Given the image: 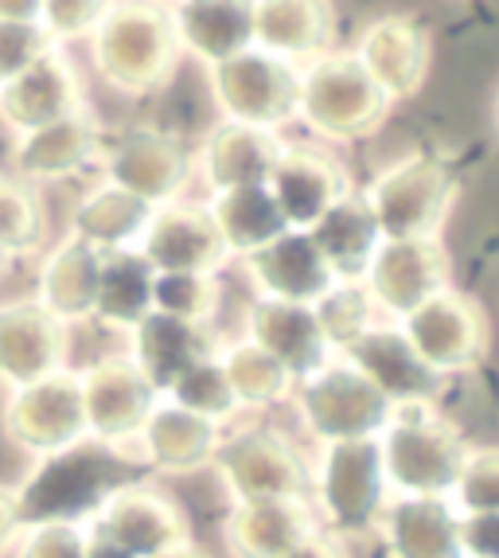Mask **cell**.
<instances>
[{
  "label": "cell",
  "mask_w": 499,
  "mask_h": 558,
  "mask_svg": "<svg viewBox=\"0 0 499 558\" xmlns=\"http://www.w3.org/2000/svg\"><path fill=\"white\" fill-rule=\"evenodd\" d=\"M172 9L157 0H113L102 24L90 32V63L121 98H145L168 86L180 63Z\"/></svg>",
  "instance_id": "cell-1"
},
{
  "label": "cell",
  "mask_w": 499,
  "mask_h": 558,
  "mask_svg": "<svg viewBox=\"0 0 499 558\" xmlns=\"http://www.w3.org/2000/svg\"><path fill=\"white\" fill-rule=\"evenodd\" d=\"M390 113V98L363 71L355 51H324L308 59L296 78V113L305 130L332 145L367 141L382 130Z\"/></svg>",
  "instance_id": "cell-2"
},
{
  "label": "cell",
  "mask_w": 499,
  "mask_h": 558,
  "mask_svg": "<svg viewBox=\"0 0 499 558\" xmlns=\"http://www.w3.org/2000/svg\"><path fill=\"white\" fill-rule=\"evenodd\" d=\"M382 473L394 496H449L468 441L437 407H398L379 438Z\"/></svg>",
  "instance_id": "cell-3"
},
{
  "label": "cell",
  "mask_w": 499,
  "mask_h": 558,
  "mask_svg": "<svg viewBox=\"0 0 499 558\" xmlns=\"http://www.w3.org/2000/svg\"><path fill=\"white\" fill-rule=\"evenodd\" d=\"M360 196L379 227V239H441L461 184L437 157L414 153L382 168Z\"/></svg>",
  "instance_id": "cell-4"
},
{
  "label": "cell",
  "mask_w": 499,
  "mask_h": 558,
  "mask_svg": "<svg viewBox=\"0 0 499 558\" xmlns=\"http://www.w3.org/2000/svg\"><path fill=\"white\" fill-rule=\"evenodd\" d=\"M308 488L320 523H328L336 535H370L390 500L379 441L363 438L320 446Z\"/></svg>",
  "instance_id": "cell-5"
},
{
  "label": "cell",
  "mask_w": 499,
  "mask_h": 558,
  "mask_svg": "<svg viewBox=\"0 0 499 558\" xmlns=\"http://www.w3.org/2000/svg\"><path fill=\"white\" fill-rule=\"evenodd\" d=\"M94 543L121 558H157L192 543V520L177 500L153 484H121L94 504L83 523Z\"/></svg>",
  "instance_id": "cell-6"
},
{
  "label": "cell",
  "mask_w": 499,
  "mask_h": 558,
  "mask_svg": "<svg viewBox=\"0 0 499 558\" xmlns=\"http://www.w3.org/2000/svg\"><path fill=\"white\" fill-rule=\"evenodd\" d=\"M4 434L32 461H59L90 441L83 418V395H78V372L47 375L9 395L4 402Z\"/></svg>",
  "instance_id": "cell-7"
},
{
  "label": "cell",
  "mask_w": 499,
  "mask_h": 558,
  "mask_svg": "<svg viewBox=\"0 0 499 558\" xmlns=\"http://www.w3.org/2000/svg\"><path fill=\"white\" fill-rule=\"evenodd\" d=\"M402 336L434 375H472L488 360L491 320L484 305L461 289H445L402 317Z\"/></svg>",
  "instance_id": "cell-8"
},
{
  "label": "cell",
  "mask_w": 499,
  "mask_h": 558,
  "mask_svg": "<svg viewBox=\"0 0 499 558\" xmlns=\"http://www.w3.org/2000/svg\"><path fill=\"white\" fill-rule=\"evenodd\" d=\"M296 63L246 47L239 56L207 66L211 98L219 118L231 125H254V130H278L296 113Z\"/></svg>",
  "instance_id": "cell-9"
},
{
  "label": "cell",
  "mask_w": 499,
  "mask_h": 558,
  "mask_svg": "<svg viewBox=\"0 0 499 558\" xmlns=\"http://www.w3.org/2000/svg\"><path fill=\"white\" fill-rule=\"evenodd\" d=\"M296 414L320 446L379 438L394 407L382 399L352 363L336 355L313 379L296 383Z\"/></svg>",
  "instance_id": "cell-10"
},
{
  "label": "cell",
  "mask_w": 499,
  "mask_h": 558,
  "mask_svg": "<svg viewBox=\"0 0 499 558\" xmlns=\"http://www.w3.org/2000/svg\"><path fill=\"white\" fill-rule=\"evenodd\" d=\"M211 469L219 473L231 504H266L308 493V465L278 429H239L215 449Z\"/></svg>",
  "instance_id": "cell-11"
},
{
  "label": "cell",
  "mask_w": 499,
  "mask_h": 558,
  "mask_svg": "<svg viewBox=\"0 0 499 558\" xmlns=\"http://www.w3.org/2000/svg\"><path fill=\"white\" fill-rule=\"evenodd\" d=\"M360 286L379 313L402 320L453 286V262L441 239H382Z\"/></svg>",
  "instance_id": "cell-12"
},
{
  "label": "cell",
  "mask_w": 499,
  "mask_h": 558,
  "mask_svg": "<svg viewBox=\"0 0 499 558\" xmlns=\"http://www.w3.org/2000/svg\"><path fill=\"white\" fill-rule=\"evenodd\" d=\"M78 395H83V418L90 441L102 446H125L137 438L141 422L157 407V395L137 372L130 355H106L78 372Z\"/></svg>",
  "instance_id": "cell-13"
},
{
  "label": "cell",
  "mask_w": 499,
  "mask_h": 558,
  "mask_svg": "<svg viewBox=\"0 0 499 558\" xmlns=\"http://www.w3.org/2000/svg\"><path fill=\"white\" fill-rule=\"evenodd\" d=\"M340 360H348L363 379L390 402V407H437L445 379L434 375L417 352L406 344L402 328L375 325L363 328L352 344L340 348Z\"/></svg>",
  "instance_id": "cell-14"
},
{
  "label": "cell",
  "mask_w": 499,
  "mask_h": 558,
  "mask_svg": "<svg viewBox=\"0 0 499 558\" xmlns=\"http://www.w3.org/2000/svg\"><path fill=\"white\" fill-rule=\"evenodd\" d=\"M352 51L390 102H410L426 90L429 66H434V36L422 20L402 12L379 16L375 24H367Z\"/></svg>",
  "instance_id": "cell-15"
},
{
  "label": "cell",
  "mask_w": 499,
  "mask_h": 558,
  "mask_svg": "<svg viewBox=\"0 0 499 558\" xmlns=\"http://www.w3.org/2000/svg\"><path fill=\"white\" fill-rule=\"evenodd\" d=\"M83 110V78L56 44L47 47L32 66H24L12 83L0 86V125L12 130L16 137L66 121Z\"/></svg>",
  "instance_id": "cell-16"
},
{
  "label": "cell",
  "mask_w": 499,
  "mask_h": 558,
  "mask_svg": "<svg viewBox=\"0 0 499 558\" xmlns=\"http://www.w3.org/2000/svg\"><path fill=\"white\" fill-rule=\"evenodd\" d=\"M137 254L157 274H219L231 258L207 207L180 204V199L153 211Z\"/></svg>",
  "instance_id": "cell-17"
},
{
  "label": "cell",
  "mask_w": 499,
  "mask_h": 558,
  "mask_svg": "<svg viewBox=\"0 0 499 558\" xmlns=\"http://www.w3.org/2000/svg\"><path fill=\"white\" fill-rule=\"evenodd\" d=\"M192 177V157L172 133L133 130L113 149H106V184L145 199L148 207H165L184 192Z\"/></svg>",
  "instance_id": "cell-18"
},
{
  "label": "cell",
  "mask_w": 499,
  "mask_h": 558,
  "mask_svg": "<svg viewBox=\"0 0 499 558\" xmlns=\"http://www.w3.org/2000/svg\"><path fill=\"white\" fill-rule=\"evenodd\" d=\"M71 332L36 301H16L0 308V379L12 391L39 383L66 367Z\"/></svg>",
  "instance_id": "cell-19"
},
{
  "label": "cell",
  "mask_w": 499,
  "mask_h": 558,
  "mask_svg": "<svg viewBox=\"0 0 499 558\" xmlns=\"http://www.w3.org/2000/svg\"><path fill=\"white\" fill-rule=\"evenodd\" d=\"M246 340L285 367L296 383L313 379L336 360V348L320 328L313 305H289V301L258 298L246 313Z\"/></svg>",
  "instance_id": "cell-20"
},
{
  "label": "cell",
  "mask_w": 499,
  "mask_h": 558,
  "mask_svg": "<svg viewBox=\"0 0 499 558\" xmlns=\"http://www.w3.org/2000/svg\"><path fill=\"white\" fill-rule=\"evenodd\" d=\"M246 281L266 301H289V305H320L340 281L332 278L328 262L313 246L308 231H285L261 251L242 258Z\"/></svg>",
  "instance_id": "cell-21"
},
{
  "label": "cell",
  "mask_w": 499,
  "mask_h": 558,
  "mask_svg": "<svg viewBox=\"0 0 499 558\" xmlns=\"http://www.w3.org/2000/svg\"><path fill=\"white\" fill-rule=\"evenodd\" d=\"M266 187L289 231H308L336 199L352 192V180H348V168L328 153L285 145L278 165L269 168Z\"/></svg>",
  "instance_id": "cell-22"
},
{
  "label": "cell",
  "mask_w": 499,
  "mask_h": 558,
  "mask_svg": "<svg viewBox=\"0 0 499 558\" xmlns=\"http://www.w3.org/2000/svg\"><path fill=\"white\" fill-rule=\"evenodd\" d=\"M308 496H285L266 504H231V515L222 523V547L231 558H285L301 543L320 535Z\"/></svg>",
  "instance_id": "cell-23"
},
{
  "label": "cell",
  "mask_w": 499,
  "mask_h": 558,
  "mask_svg": "<svg viewBox=\"0 0 499 558\" xmlns=\"http://www.w3.org/2000/svg\"><path fill=\"white\" fill-rule=\"evenodd\" d=\"M102 125L83 110L66 121H56V125H44V130L16 137V145L9 149V165L12 177L39 187L78 177L86 165L102 160Z\"/></svg>",
  "instance_id": "cell-24"
},
{
  "label": "cell",
  "mask_w": 499,
  "mask_h": 558,
  "mask_svg": "<svg viewBox=\"0 0 499 558\" xmlns=\"http://www.w3.org/2000/svg\"><path fill=\"white\" fill-rule=\"evenodd\" d=\"M130 336L133 344L125 355L137 363V372L145 375L157 399H165L195 363L219 355V344L204 325H187V320L165 317V313H148Z\"/></svg>",
  "instance_id": "cell-25"
},
{
  "label": "cell",
  "mask_w": 499,
  "mask_h": 558,
  "mask_svg": "<svg viewBox=\"0 0 499 558\" xmlns=\"http://www.w3.org/2000/svg\"><path fill=\"white\" fill-rule=\"evenodd\" d=\"M133 441H137V453L148 469L168 476H187L211 469L215 449L222 441V426L157 399V407L148 410V418L141 422Z\"/></svg>",
  "instance_id": "cell-26"
},
{
  "label": "cell",
  "mask_w": 499,
  "mask_h": 558,
  "mask_svg": "<svg viewBox=\"0 0 499 558\" xmlns=\"http://www.w3.org/2000/svg\"><path fill=\"white\" fill-rule=\"evenodd\" d=\"M457 520L445 496H390L375 531L387 558H464Z\"/></svg>",
  "instance_id": "cell-27"
},
{
  "label": "cell",
  "mask_w": 499,
  "mask_h": 558,
  "mask_svg": "<svg viewBox=\"0 0 499 558\" xmlns=\"http://www.w3.org/2000/svg\"><path fill=\"white\" fill-rule=\"evenodd\" d=\"M285 153V141L278 130H254V125H231L219 121L199 145V172L215 192H234V187L266 184L269 168Z\"/></svg>",
  "instance_id": "cell-28"
},
{
  "label": "cell",
  "mask_w": 499,
  "mask_h": 558,
  "mask_svg": "<svg viewBox=\"0 0 499 558\" xmlns=\"http://www.w3.org/2000/svg\"><path fill=\"white\" fill-rule=\"evenodd\" d=\"M172 24L180 51L215 66L254 47V0H180Z\"/></svg>",
  "instance_id": "cell-29"
},
{
  "label": "cell",
  "mask_w": 499,
  "mask_h": 558,
  "mask_svg": "<svg viewBox=\"0 0 499 558\" xmlns=\"http://www.w3.org/2000/svg\"><path fill=\"white\" fill-rule=\"evenodd\" d=\"M336 12L328 0H254V47L296 63L328 51Z\"/></svg>",
  "instance_id": "cell-30"
},
{
  "label": "cell",
  "mask_w": 499,
  "mask_h": 558,
  "mask_svg": "<svg viewBox=\"0 0 499 558\" xmlns=\"http://www.w3.org/2000/svg\"><path fill=\"white\" fill-rule=\"evenodd\" d=\"M98 278H102V254L66 234L59 246L39 266L36 305L47 308L66 328L78 320H94V301H98Z\"/></svg>",
  "instance_id": "cell-31"
},
{
  "label": "cell",
  "mask_w": 499,
  "mask_h": 558,
  "mask_svg": "<svg viewBox=\"0 0 499 558\" xmlns=\"http://www.w3.org/2000/svg\"><path fill=\"white\" fill-rule=\"evenodd\" d=\"M308 239L320 251V258L328 262V270L340 286L348 281H363L370 258L379 251V227L370 219L367 204H363L360 192H348V196L336 199L328 211L308 227Z\"/></svg>",
  "instance_id": "cell-32"
},
{
  "label": "cell",
  "mask_w": 499,
  "mask_h": 558,
  "mask_svg": "<svg viewBox=\"0 0 499 558\" xmlns=\"http://www.w3.org/2000/svg\"><path fill=\"white\" fill-rule=\"evenodd\" d=\"M157 207H148L145 199L130 196L113 184L90 187L71 215V234L98 254L113 251H137L141 234H145L148 219Z\"/></svg>",
  "instance_id": "cell-33"
},
{
  "label": "cell",
  "mask_w": 499,
  "mask_h": 558,
  "mask_svg": "<svg viewBox=\"0 0 499 558\" xmlns=\"http://www.w3.org/2000/svg\"><path fill=\"white\" fill-rule=\"evenodd\" d=\"M204 207H207V215H211V223H215V231H219L227 254H239V258L261 251V246H269V242L289 231L266 184L215 192L211 204H204Z\"/></svg>",
  "instance_id": "cell-34"
},
{
  "label": "cell",
  "mask_w": 499,
  "mask_h": 558,
  "mask_svg": "<svg viewBox=\"0 0 499 558\" xmlns=\"http://www.w3.org/2000/svg\"><path fill=\"white\" fill-rule=\"evenodd\" d=\"M153 286H157V270L137 251L102 254L94 320H102L106 328H118V332H133L153 313Z\"/></svg>",
  "instance_id": "cell-35"
},
{
  "label": "cell",
  "mask_w": 499,
  "mask_h": 558,
  "mask_svg": "<svg viewBox=\"0 0 499 558\" xmlns=\"http://www.w3.org/2000/svg\"><path fill=\"white\" fill-rule=\"evenodd\" d=\"M219 367L227 375V387H231L239 410H266L278 407V402L293 399L296 379L281 367L273 355H266L258 344L239 340V344L219 348Z\"/></svg>",
  "instance_id": "cell-36"
},
{
  "label": "cell",
  "mask_w": 499,
  "mask_h": 558,
  "mask_svg": "<svg viewBox=\"0 0 499 558\" xmlns=\"http://www.w3.org/2000/svg\"><path fill=\"white\" fill-rule=\"evenodd\" d=\"M47 239V207L39 187L0 172V258L36 254Z\"/></svg>",
  "instance_id": "cell-37"
},
{
  "label": "cell",
  "mask_w": 499,
  "mask_h": 558,
  "mask_svg": "<svg viewBox=\"0 0 499 558\" xmlns=\"http://www.w3.org/2000/svg\"><path fill=\"white\" fill-rule=\"evenodd\" d=\"M222 286L215 274H157L153 286V313L187 320V325H204L219 313Z\"/></svg>",
  "instance_id": "cell-38"
},
{
  "label": "cell",
  "mask_w": 499,
  "mask_h": 558,
  "mask_svg": "<svg viewBox=\"0 0 499 558\" xmlns=\"http://www.w3.org/2000/svg\"><path fill=\"white\" fill-rule=\"evenodd\" d=\"M445 500L453 504L457 515H496L499 512V449L472 446L464 449V461L453 476V488Z\"/></svg>",
  "instance_id": "cell-39"
},
{
  "label": "cell",
  "mask_w": 499,
  "mask_h": 558,
  "mask_svg": "<svg viewBox=\"0 0 499 558\" xmlns=\"http://www.w3.org/2000/svg\"><path fill=\"white\" fill-rule=\"evenodd\" d=\"M165 402L187 410V414H195V418L215 422V426H222V422H231L234 414H239V402H234L231 387H227V375H222V367H219V355L195 363L192 372H187L184 379L165 395Z\"/></svg>",
  "instance_id": "cell-40"
},
{
  "label": "cell",
  "mask_w": 499,
  "mask_h": 558,
  "mask_svg": "<svg viewBox=\"0 0 499 558\" xmlns=\"http://www.w3.org/2000/svg\"><path fill=\"white\" fill-rule=\"evenodd\" d=\"M313 308H316V317H320V328H324V336H328V344L336 348V355H340L343 344H352L355 336H360L363 328L375 325V317H379V308L370 305L367 289H363L360 281L336 286L332 293Z\"/></svg>",
  "instance_id": "cell-41"
},
{
  "label": "cell",
  "mask_w": 499,
  "mask_h": 558,
  "mask_svg": "<svg viewBox=\"0 0 499 558\" xmlns=\"http://www.w3.org/2000/svg\"><path fill=\"white\" fill-rule=\"evenodd\" d=\"M16 558H90V535L71 515H51V520L32 523L20 531Z\"/></svg>",
  "instance_id": "cell-42"
},
{
  "label": "cell",
  "mask_w": 499,
  "mask_h": 558,
  "mask_svg": "<svg viewBox=\"0 0 499 558\" xmlns=\"http://www.w3.org/2000/svg\"><path fill=\"white\" fill-rule=\"evenodd\" d=\"M113 0H39V28L51 44H74L90 39V32L102 24Z\"/></svg>",
  "instance_id": "cell-43"
},
{
  "label": "cell",
  "mask_w": 499,
  "mask_h": 558,
  "mask_svg": "<svg viewBox=\"0 0 499 558\" xmlns=\"http://www.w3.org/2000/svg\"><path fill=\"white\" fill-rule=\"evenodd\" d=\"M51 39L44 36L39 24H12V20H0V86L12 83V78L32 66L44 56Z\"/></svg>",
  "instance_id": "cell-44"
},
{
  "label": "cell",
  "mask_w": 499,
  "mask_h": 558,
  "mask_svg": "<svg viewBox=\"0 0 499 558\" xmlns=\"http://www.w3.org/2000/svg\"><path fill=\"white\" fill-rule=\"evenodd\" d=\"M496 515H461L457 520V539H461L464 558H496Z\"/></svg>",
  "instance_id": "cell-45"
},
{
  "label": "cell",
  "mask_w": 499,
  "mask_h": 558,
  "mask_svg": "<svg viewBox=\"0 0 499 558\" xmlns=\"http://www.w3.org/2000/svg\"><path fill=\"white\" fill-rule=\"evenodd\" d=\"M24 493L12 484H0V558L16 547L20 531H24Z\"/></svg>",
  "instance_id": "cell-46"
},
{
  "label": "cell",
  "mask_w": 499,
  "mask_h": 558,
  "mask_svg": "<svg viewBox=\"0 0 499 558\" xmlns=\"http://www.w3.org/2000/svg\"><path fill=\"white\" fill-rule=\"evenodd\" d=\"M285 558H348V555H343V547L332 539V535H324L320 531V535H313V539L301 543L296 550H289Z\"/></svg>",
  "instance_id": "cell-47"
},
{
  "label": "cell",
  "mask_w": 499,
  "mask_h": 558,
  "mask_svg": "<svg viewBox=\"0 0 499 558\" xmlns=\"http://www.w3.org/2000/svg\"><path fill=\"white\" fill-rule=\"evenodd\" d=\"M0 20H12V24H39V0H0Z\"/></svg>",
  "instance_id": "cell-48"
},
{
  "label": "cell",
  "mask_w": 499,
  "mask_h": 558,
  "mask_svg": "<svg viewBox=\"0 0 499 558\" xmlns=\"http://www.w3.org/2000/svg\"><path fill=\"white\" fill-rule=\"evenodd\" d=\"M157 558H211L207 555L204 547H199V543H184V547H177V550H168V555H157Z\"/></svg>",
  "instance_id": "cell-49"
},
{
  "label": "cell",
  "mask_w": 499,
  "mask_h": 558,
  "mask_svg": "<svg viewBox=\"0 0 499 558\" xmlns=\"http://www.w3.org/2000/svg\"><path fill=\"white\" fill-rule=\"evenodd\" d=\"M4 266H9V262H4V258H0V270H4Z\"/></svg>",
  "instance_id": "cell-50"
}]
</instances>
